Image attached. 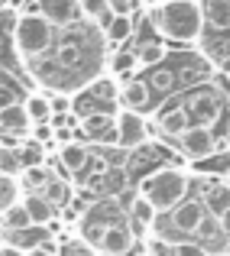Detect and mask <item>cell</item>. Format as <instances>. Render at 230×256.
<instances>
[{
  "mask_svg": "<svg viewBox=\"0 0 230 256\" xmlns=\"http://www.w3.org/2000/svg\"><path fill=\"white\" fill-rule=\"evenodd\" d=\"M104 65H107V42L100 26L78 20L75 26L58 32V42L49 52V58H42L39 65L26 72L49 91L72 94L104 75Z\"/></svg>",
  "mask_w": 230,
  "mask_h": 256,
  "instance_id": "obj_1",
  "label": "cell"
},
{
  "mask_svg": "<svg viewBox=\"0 0 230 256\" xmlns=\"http://www.w3.org/2000/svg\"><path fill=\"white\" fill-rule=\"evenodd\" d=\"M150 23L162 39L178 46H194L204 32L201 0H162L150 10Z\"/></svg>",
  "mask_w": 230,
  "mask_h": 256,
  "instance_id": "obj_2",
  "label": "cell"
},
{
  "mask_svg": "<svg viewBox=\"0 0 230 256\" xmlns=\"http://www.w3.org/2000/svg\"><path fill=\"white\" fill-rule=\"evenodd\" d=\"M58 32L42 13H20V23H16V32H13V49H16L23 68H32L39 65L42 58H49V52L56 49L58 42Z\"/></svg>",
  "mask_w": 230,
  "mask_h": 256,
  "instance_id": "obj_3",
  "label": "cell"
},
{
  "mask_svg": "<svg viewBox=\"0 0 230 256\" xmlns=\"http://www.w3.org/2000/svg\"><path fill=\"white\" fill-rule=\"evenodd\" d=\"M188 192H192V178L182 169H156L140 182L136 194L150 201L156 208V214H166V211H172L175 204H182V201L188 198Z\"/></svg>",
  "mask_w": 230,
  "mask_h": 256,
  "instance_id": "obj_4",
  "label": "cell"
},
{
  "mask_svg": "<svg viewBox=\"0 0 230 256\" xmlns=\"http://www.w3.org/2000/svg\"><path fill=\"white\" fill-rule=\"evenodd\" d=\"M204 204H201V198H192L188 194L182 204H175L172 211L166 214H156V224H152V237L162 240V244H178L182 237H194V230H198V224L204 220Z\"/></svg>",
  "mask_w": 230,
  "mask_h": 256,
  "instance_id": "obj_5",
  "label": "cell"
},
{
  "mask_svg": "<svg viewBox=\"0 0 230 256\" xmlns=\"http://www.w3.org/2000/svg\"><path fill=\"white\" fill-rule=\"evenodd\" d=\"M182 104H185V110H188V117H192V124L211 126V130H214V124H218L220 114H224V94L214 91L211 84H201V88H194V91L188 94Z\"/></svg>",
  "mask_w": 230,
  "mask_h": 256,
  "instance_id": "obj_6",
  "label": "cell"
},
{
  "mask_svg": "<svg viewBox=\"0 0 230 256\" xmlns=\"http://www.w3.org/2000/svg\"><path fill=\"white\" fill-rule=\"evenodd\" d=\"M178 146H182V152H185L192 162H201V159L218 156V133H214L211 126L192 124V126H188V130L178 136Z\"/></svg>",
  "mask_w": 230,
  "mask_h": 256,
  "instance_id": "obj_7",
  "label": "cell"
},
{
  "mask_svg": "<svg viewBox=\"0 0 230 256\" xmlns=\"http://www.w3.org/2000/svg\"><path fill=\"white\" fill-rule=\"evenodd\" d=\"M81 136L88 140V143L100 146V150H107V146H117V117L114 114H84L81 117Z\"/></svg>",
  "mask_w": 230,
  "mask_h": 256,
  "instance_id": "obj_8",
  "label": "cell"
},
{
  "mask_svg": "<svg viewBox=\"0 0 230 256\" xmlns=\"http://www.w3.org/2000/svg\"><path fill=\"white\" fill-rule=\"evenodd\" d=\"M194 244H198L208 256H230V234L220 227L218 218H211V214H204V220L198 224Z\"/></svg>",
  "mask_w": 230,
  "mask_h": 256,
  "instance_id": "obj_9",
  "label": "cell"
},
{
  "mask_svg": "<svg viewBox=\"0 0 230 256\" xmlns=\"http://www.w3.org/2000/svg\"><path fill=\"white\" fill-rule=\"evenodd\" d=\"M150 143V126L140 114L133 110H120L117 114V146L120 150H140Z\"/></svg>",
  "mask_w": 230,
  "mask_h": 256,
  "instance_id": "obj_10",
  "label": "cell"
},
{
  "mask_svg": "<svg viewBox=\"0 0 230 256\" xmlns=\"http://www.w3.org/2000/svg\"><path fill=\"white\" fill-rule=\"evenodd\" d=\"M36 13H42L56 30H68L81 16V0H36Z\"/></svg>",
  "mask_w": 230,
  "mask_h": 256,
  "instance_id": "obj_11",
  "label": "cell"
},
{
  "mask_svg": "<svg viewBox=\"0 0 230 256\" xmlns=\"http://www.w3.org/2000/svg\"><path fill=\"white\" fill-rule=\"evenodd\" d=\"M49 227H39V224H30L23 230H0V246H13V250H23V253H32L39 246L49 244Z\"/></svg>",
  "mask_w": 230,
  "mask_h": 256,
  "instance_id": "obj_12",
  "label": "cell"
},
{
  "mask_svg": "<svg viewBox=\"0 0 230 256\" xmlns=\"http://www.w3.org/2000/svg\"><path fill=\"white\" fill-rule=\"evenodd\" d=\"M133 246H136V234H133V227L126 224V220H120V224H114V227L104 230L98 250L107 253V256H126Z\"/></svg>",
  "mask_w": 230,
  "mask_h": 256,
  "instance_id": "obj_13",
  "label": "cell"
},
{
  "mask_svg": "<svg viewBox=\"0 0 230 256\" xmlns=\"http://www.w3.org/2000/svg\"><path fill=\"white\" fill-rule=\"evenodd\" d=\"M120 104H124V110H133L143 117L146 110H152V88L150 82H143V78H133V82H126L120 88Z\"/></svg>",
  "mask_w": 230,
  "mask_h": 256,
  "instance_id": "obj_14",
  "label": "cell"
},
{
  "mask_svg": "<svg viewBox=\"0 0 230 256\" xmlns=\"http://www.w3.org/2000/svg\"><path fill=\"white\" fill-rule=\"evenodd\" d=\"M201 204H204V211L211 214V218H220V214L230 208V185L224 178H208L201 182Z\"/></svg>",
  "mask_w": 230,
  "mask_h": 256,
  "instance_id": "obj_15",
  "label": "cell"
},
{
  "mask_svg": "<svg viewBox=\"0 0 230 256\" xmlns=\"http://www.w3.org/2000/svg\"><path fill=\"white\" fill-rule=\"evenodd\" d=\"M0 133H6V136H30L32 133V120L30 114H26L23 100L20 104H10L6 110H0Z\"/></svg>",
  "mask_w": 230,
  "mask_h": 256,
  "instance_id": "obj_16",
  "label": "cell"
},
{
  "mask_svg": "<svg viewBox=\"0 0 230 256\" xmlns=\"http://www.w3.org/2000/svg\"><path fill=\"white\" fill-rule=\"evenodd\" d=\"M58 162H62V169L68 175H84L88 166H91V152H88V146H81L78 140H72V143H62V150H58Z\"/></svg>",
  "mask_w": 230,
  "mask_h": 256,
  "instance_id": "obj_17",
  "label": "cell"
},
{
  "mask_svg": "<svg viewBox=\"0 0 230 256\" xmlns=\"http://www.w3.org/2000/svg\"><path fill=\"white\" fill-rule=\"evenodd\" d=\"M100 32H104V42L110 46V49H124V46L133 39L136 26H133V16H126V13H114L110 23H107Z\"/></svg>",
  "mask_w": 230,
  "mask_h": 256,
  "instance_id": "obj_18",
  "label": "cell"
},
{
  "mask_svg": "<svg viewBox=\"0 0 230 256\" xmlns=\"http://www.w3.org/2000/svg\"><path fill=\"white\" fill-rule=\"evenodd\" d=\"M23 208L26 214H30V224H39V227H49L52 220H56L58 208L52 204V201H46L39 192H26L23 194Z\"/></svg>",
  "mask_w": 230,
  "mask_h": 256,
  "instance_id": "obj_19",
  "label": "cell"
},
{
  "mask_svg": "<svg viewBox=\"0 0 230 256\" xmlns=\"http://www.w3.org/2000/svg\"><path fill=\"white\" fill-rule=\"evenodd\" d=\"M188 126H192V117L182 107V100H178V107H168V110L159 114V133L162 136H182Z\"/></svg>",
  "mask_w": 230,
  "mask_h": 256,
  "instance_id": "obj_20",
  "label": "cell"
},
{
  "mask_svg": "<svg viewBox=\"0 0 230 256\" xmlns=\"http://www.w3.org/2000/svg\"><path fill=\"white\" fill-rule=\"evenodd\" d=\"M201 13H204V26L218 32L230 30V0H201Z\"/></svg>",
  "mask_w": 230,
  "mask_h": 256,
  "instance_id": "obj_21",
  "label": "cell"
},
{
  "mask_svg": "<svg viewBox=\"0 0 230 256\" xmlns=\"http://www.w3.org/2000/svg\"><path fill=\"white\" fill-rule=\"evenodd\" d=\"M152 224H156V208L150 204L146 198H133V204H130V227H133V234H150L152 230Z\"/></svg>",
  "mask_w": 230,
  "mask_h": 256,
  "instance_id": "obj_22",
  "label": "cell"
},
{
  "mask_svg": "<svg viewBox=\"0 0 230 256\" xmlns=\"http://www.w3.org/2000/svg\"><path fill=\"white\" fill-rule=\"evenodd\" d=\"M16 159H20V169H39V166H46V146L36 143L32 136H26L16 146Z\"/></svg>",
  "mask_w": 230,
  "mask_h": 256,
  "instance_id": "obj_23",
  "label": "cell"
},
{
  "mask_svg": "<svg viewBox=\"0 0 230 256\" xmlns=\"http://www.w3.org/2000/svg\"><path fill=\"white\" fill-rule=\"evenodd\" d=\"M81 16H84L88 23H94V26L104 30V26L110 23V16H114V4L110 0H81Z\"/></svg>",
  "mask_w": 230,
  "mask_h": 256,
  "instance_id": "obj_24",
  "label": "cell"
},
{
  "mask_svg": "<svg viewBox=\"0 0 230 256\" xmlns=\"http://www.w3.org/2000/svg\"><path fill=\"white\" fill-rule=\"evenodd\" d=\"M20 201H23V185H20V178L0 172V214H4L6 208L20 204Z\"/></svg>",
  "mask_w": 230,
  "mask_h": 256,
  "instance_id": "obj_25",
  "label": "cell"
},
{
  "mask_svg": "<svg viewBox=\"0 0 230 256\" xmlns=\"http://www.w3.org/2000/svg\"><path fill=\"white\" fill-rule=\"evenodd\" d=\"M107 68H110V75H117V78H124V75H130L133 68H140V62H136V52L133 49H114L110 52V58H107Z\"/></svg>",
  "mask_w": 230,
  "mask_h": 256,
  "instance_id": "obj_26",
  "label": "cell"
},
{
  "mask_svg": "<svg viewBox=\"0 0 230 256\" xmlns=\"http://www.w3.org/2000/svg\"><path fill=\"white\" fill-rule=\"evenodd\" d=\"M23 107H26V114H30L32 126L49 124V120H52V104H49V98H46V94H30V98L23 100Z\"/></svg>",
  "mask_w": 230,
  "mask_h": 256,
  "instance_id": "obj_27",
  "label": "cell"
},
{
  "mask_svg": "<svg viewBox=\"0 0 230 256\" xmlns=\"http://www.w3.org/2000/svg\"><path fill=\"white\" fill-rule=\"evenodd\" d=\"M94 185H100V192H104L107 198H114V194H120L124 185H126V169H104L94 178Z\"/></svg>",
  "mask_w": 230,
  "mask_h": 256,
  "instance_id": "obj_28",
  "label": "cell"
},
{
  "mask_svg": "<svg viewBox=\"0 0 230 256\" xmlns=\"http://www.w3.org/2000/svg\"><path fill=\"white\" fill-rule=\"evenodd\" d=\"M39 194H42L46 201H52L56 208H62L65 201L72 198V192H68V182H62L58 175H49V182L42 185V192H39Z\"/></svg>",
  "mask_w": 230,
  "mask_h": 256,
  "instance_id": "obj_29",
  "label": "cell"
},
{
  "mask_svg": "<svg viewBox=\"0 0 230 256\" xmlns=\"http://www.w3.org/2000/svg\"><path fill=\"white\" fill-rule=\"evenodd\" d=\"M162 58H166V46L159 42V39H150V42H143L136 49V62L140 68H152V65H159Z\"/></svg>",
  "mask_w": 230,
  "mask_h": 256,
  "instance_id": "obj_30",
  "label": "cell"
},
{
  "mask_svg": "<svg viewBox=\"0 0 230 256\" xmlns=\"http://www.w3.org/2000/svg\"><path fill=\"white\" fill-rule=\"evenodd\" d=\"M23 227H30V214H26L23 201L0 214V230H23Z\"/></svg>",
  "mask_w": 230,
  "mask_h": 256,
  "instance_id": "obj_31",
  "label": "cell"
},
{
  "mask_svg": "<svg viewBox=\"0 0 230 256\" xmlns=\"http://www.w3.org/2000/svg\"><path fill=\"white\" fill-rule=\"evenodd\" d=\"M88 91L94 94V98L98 100H104V104H110V100H117L120 98V88H117V82H114V78H94L91 84H88Z\"/></svg>",
  "mask_w": 230,
  "mask_h": 256,
  "instance_id": "obj_32",
  "label": "cell"
},
{
  "mask_svg": "<svg viewBox=\"0 0 230 256\" xmlns=\"http://www.w3.org/2000/svg\"><path fill=\"white\" fill-rule=\"evenodd\" d=\"M49 169L46 166H39V169H23L20 172V185L26 188V192H42V185L49 182Z\"/></svg>",
  "mask_w": 230,
  "mask_h": 256,
  "instance_id": "obj_33",
  "label": "cell"
},
{
  "mask_svg": "<svg viewBox=\"0 0 230 256\" xmlns=\"http://www.w3.org/2000/svg\"><path fill=\"white\" fill-rule=\"evenodd\" d=\"M16 23H20V10H16V6H0V36L13 39Z\"/></svg>",
  "mask_w": 230,
  "mask_h": 256,
  "instance_id": "obj_34",
  "label": "cell"
},
{
  "mask_svg": "<svg viewBox=\"0 0 230 256\" xmlns=\"http://www.w3.org/2000/svg\"><path fill=\"white\" fill-rule=\"evenodd\" d=\"M10 104H20V91H16V84L10 82V75L0 72V110H6Z\"/></svg>",
  "mask_w": 230,
  "mask_h": 256,
  "instance_id": "obj_35",
  "label": "cell"
},
{
  "mask_svg": "<svg viewBox=\"0 0 230 256\" xmlns=\"http://www.w3.org/2000/svg\"><path fill=\"white\" fill-rule=\"evenodd\" d=\"M49 104H52V114H58V117L72 110V98L68 94H56V98H49Z\"/></svg>",
  "mask_w": 230,
  "mask_h": 256,
  "instance_id": "obj_36",
  "label": "cell"
},
{
  "mask_svg": "<svg viewBox=\"0 0 230 256\" xmlns=\"http://www.w3.org/2000/svg\"><path fill=\"white\" fill-rule=\"evenodd\" d=\"M172 78H175L172 72H159V75L152 78V84H150V88H159V91H168V88H172Z\"/></svg>",
  "mask_w": 230,
  "mask_h": 256,
  "instance_id": "obj_37",
  "label": "cell"
},
{
  "mask_svg": "<svg viewBox=\"0 0 230 256\" xmlns=\"http://www.w3.org/2000/svg\"><path fill=\"white\" fill-rule=\"evenodd\" d=\"M0 256H26L23 250H13V246H0Z\"/></svg>",
  "mask_w": 230,
  "mask_h": 256,
  "instance_id": "obj_38",
  "label": "cell"
},
{
  "mask_svg": "<svg viewBox=\"0 0 230 256\" xmlns=\"http://www.w3.org/2000/svg\"><path fill=\"white\" fill-rule=\"evenodd\" d=\"M218 220H220V227H224V230L230 234V208H227V211H224V214H220V218H218Z\"/></svg>",
  "mask_w": 230,
  "mask_h": 256,
  "instance_id": "obj_39",
  "label": "cell"
},
{
  "mask_svg": "<svg viewBox=\"0 0 230 256\" xmlns=\"http://www.w3.org/2000/svg\"><path fill=\"white\" fill-rule=\"evenodd\" d=\"M26 256H56L49 250V246H39V250H32V253H26Z\"/></svg>",
  "mask_w": 230,
  "mask_h": 256,
  "instance_id": "obj_40",
  "label": "cell"
},
{
  "mask_svg": "<svg viewBox=\"0 0 230 256\" xmlns=\"http://www.w3.org/2000/svg\"><path fill=\"white\" fill-rule=\"evenodd\" d=\"M68 256H94V253H91V250H72Z\"/></svg>",
  "mask_w": 230,
  "mask_h": 256,
  "instance_id": "obj_41",
  "label": "cell"
},
{
  "mask_svg": "<svg viewBox=\"0 0 230 256\" xmlns=\"http://www.w3.org/2000/svg\"><path fill=\"white\" fill-rule=\"evenodd\" d=\"M224 182H227V185H230V169H227V172H224Z\"/></svg>",
  "mask_w": 230,
  "mask_h": 256,
  "instance_id": "obj_42",
  "label": "cell"
},
{
  "mask_svg": "<svg viewBox=\"0 0 230 256\" xmlns=\"http://www.w3.org/2000/svg\"><path fill=\"white\" fill-rule=\"evenodd\" d=\"M227 140H230V126H227Z\"/></svg>",
  "mask_w": 230,
  "mask_h": 256,
  "instance_id": "obj_43",
  "label": "cell"
},
{
  "mask_svg": "<svg viewBox=\"0 0 230 256\" xmlns=\"http://www.w3.org/2000/svg\"><path fill=\"white\" fill-rule=\"evenodd\" d=\"M0 42H4V36H0Z\"/></svg>",
  "mask_w": 230,
  "mask_h": 256,
  "instance_id": "obj_44",
  "label": "cell"
}]
</instances>
